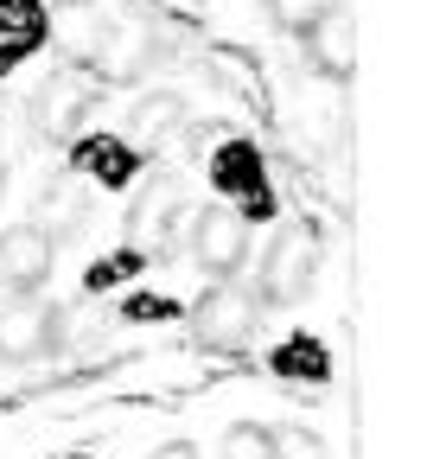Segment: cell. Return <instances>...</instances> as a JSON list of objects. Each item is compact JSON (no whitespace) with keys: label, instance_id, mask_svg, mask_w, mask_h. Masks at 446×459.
I'll list each match as a JSON object with an SVG mask.
<instances>
[{"label":"cell","instance_id":"603a6c76","mask_svg":"<svg viewBox=\"0 0 446 459\" xmlns=\"http://www.w3.org/2000/svg\"><path fill=\"white\" fill-rule=\"evenodd\" d=\"M77 459H83V453H77Z\"/></svg>","mask_w":446,"mask_h":459},{"label":"cell","instance_id":"277c9868","mask_svg":"<svg viewBox=\"0 0 446 459\" xmlns=\"http://www.w3.org/2000/svg\"><path fill=\"white\" fill-rule=\"evenodd\" d=\"M210 186L223 198H243V217H274V198H268V166L255 153V141L230 134L223 128V141L210 147Z\"/></svg>","mask_w":446,"mask_h":459},{"label":"cell","instance_id":"8fae6325","mask_svg":"<svg viewBox=\"0 0 446 459\" xmlns=\"http://www.w3.org/2000/svg\"><path fill=\"white\" fill-rule=\"evenodd\" d=\"M51 39L45 0H0V77H7L20 57H32Z\"/></svg>","mask_w":446,"mask_h":459},{"label":"cell","instance_id":"44dd1931","mask_svg":"<svg viewBox=\"0 0 446 459\" xmlns=\"http://www.w3.org/2000/svg\"><path fill=\"white\" fill-rule=\"evenodd\" d=\"M0 192H7V172H0Z\"/></svg>","mask_w":446,"mask_h":459},{"label":"cell","instance_id":"7c38bea8","mask_svg":"<svg viewBox=\"0 0 446 459\" xmlns=\"http://www.w3.org/2000/svg\"><path fill=\"white\" fill-rule=\"evenodd\" d=\"M77 172L90 186H134V147H128V134H90V141H77Z\"/></svg>","mask_w":446,"mask_h":459},{"label":"cell","instance_id":"5bb4252c","mask_svg":"<svg viewBox=\"0 0 446 459\" xmlns=\"http://www.w3.org/2000/svg\"><path fill=\"white\" fill-rule=\"evenodd\" d=\"M268 364H274V377L306 383V389H325V377H331V358H325V344H319L313 332H294V338H287Z\"/></svg>","mask_w":446,"mask_h":459},{"label":"cell","instance_id":"8992f818","mask_svg":"<svg viewBox=\"0 0 446 459\" xmlns=\"http://www.w3.org/2000/svg\"><path fill=\"white\" fill-rule=\"evenodd\" d=\"M90 102H96V83H90L83 71H58V77L32 96V128H39L45 141H71V134L83 128Z\"/></svg>","mask_w":446,"mask_h":459},{"label":"cell","instance_id":"ac0fdd59","mask_svg":"<svg viewBox=\"0 0 446 459\" xmlns=\"http://www.w3.org/2000/svg\"><path fill=\"white\" fill-rule=\"evenodd\" d=\"M262 7H268V20L281 26V32H306V26H313V13L325 7V0H262Z\"/></svg>","mask_w":446,"mask_h":459},{"label":"cell","instance_id":"6da1fadb","mask_svg":"<svg viewBox=\"0 0 446 459\" xmlns=\"http://www.w3.org/2000/svg\"><path fill=\"white\" fill-rule=\"evenodd\" d=\"M255 319H262V294L230 287V274H223V287H210V294L192 307V338L204 351H243L255 338Z\"/></svg>","mask_w":446,"mask_h":459},{"label":"cell","instance_id":"ffe728a7","mask_svg":"<svg viewBox=\"0 0 446 459\" xmlns=\"http://www.w3.org/2000/svg\"><path fill=\"white\" fill-rule=\"evenodd\" d=\"M147 459H198V446H192V440H173V446H159V453H147Z\"/></svg>","mask_w":446,"mask_h":459},{"label":"cell","instance_id":"2e32d148","mask_svg":"<svg viewBox=\"0 0 446 459\" xmlns=\"http://www.w3.org/2000/svg\"><path fill=\"white\" fill-rule=\"evenodd\" d=\"M217 459H287V453H281V440H274L268 428L243 421V428L223 434V453H217Z\"/></svg>","mask_w":446,"mask_h":459},{"label":"cell","instance_id":"ba28073f","mask_svg":"<svg viewBox=\"0 0 446 459\" xmlns=\"http://www.w3.org/2000/svg\"><path fill=\"white\" fill-rule=\"evenodd\" d=\"M159 237H185V192L173 186V179H153L147 192H141V204H134V217H128V243L147 255Z\"/></svg>","mask_w":446,"mask_h":459},{"label":"cell","instance_id":"9c48e42d","mask_svg":"<svg viewBox=\"0 0 446 459\" xmlns=\"http://www.w3.org/2000/svg\"><path fill=\"white\" fill-rule=\"evenodd\" d=\"M83 186H90L83 172H64V179H51V186L39 192V204H32V230H45L51 243H58V237H77L83 217H90V192H83Z\"/></svg>","mask_w":446,"mask_h":459},{"label":"cell","instance_id":"30bf717a","mask_svg":"<svg viewBox=\"0 0 446 459\" xmlns=\"http://www.w3.org/2000/svg\"><path fill=\"white\" fill-rule=\"evenodd\" d=\"M39 351H51V313L39 307V294H13V307L0 313V358L26 364Z\"/></svg>","mask_w":446,"mask_h":459},{"label":"cell","instance_id":"e0dca14e","mask_svg":"<svg viewBox=\"0 0 446 459\" xmlns=\"http://www.w3.org/2000/svg\"><path fill=\"white\" fill-rule=\"evenodd\" d=\"M141 262H147V255H141V249H134V243H128V249H116V255H108V262H96V268H90V281H83V287H90V294H96V287H116V281H128V274H134V268H141Z\"/></svg>","mask_w":446,"mask_h":459},{"label":"cell","instance_id":"d6986e66","mask_svg":"<svg viewBox=\"0 0 446 459\" xmlns=\"http://www.w3.org/2000/svg\"><path fill=\"white\" fill-rule=\"evenodd\" d=\"M122 313H128V319H173V300H159V294H134Z\"/></svg>","mask_w":446,"mask_h":459},{"label":"cell","instance_id":"7a4b0ae2","mask_svg":"<svg viewBox=\"0 0 446 459\" xmlns=\"http://www.w3.org/2000/svg\"><path fill=\"white\" fill-rule=\"evenodd\" d=\"M313 274H319V237L306 223H287L281 237L268 243L262 255V300L268 307H294L313 294Z\"/></svg>","mask_w":446,"mask_h":459},{"label":"cell","instance_id":"4fadbf2b","mask_svg":"<svg viewBox=\"0 0 446 459\" xmlns=\"http://www.w3.org/2000/svg\"><path fill=\"white\" fill-rule=\"evenodd\" d=\"M179 128H185V96L153 90V96H141L134 115H128V147H134V153H141V147H159L166 134H179Z\"/></svg>","mask_w":446,"mask_h":459},{"label":"cell","instance_id":"9a60e30c","mask_svg":"<svg viewBox=\"0 0 446 459\" xmlns=\"http://www.w3.org/2000/svg\"><path fill=\"white\" fill-rule=\"evenodd\" d=\"M141 57H147V39H141L134 26H116V32H108V45H102V57H96V71H102V77H134Z\"/></svg>","mask_w":446,"mask_h":459},{"label":"cell","instance_id":"52a82bcc","mask_svg":"<svg viewBox=\"0 0 446 459\" xmlns=\"http://www.w3.org/2000/svg\"><path fill=\"white\" fill-rule=\"evenodd\" d=\"M51 243L45 230H32V223H20V230H7L0 237V287L7 294H39V287L51 281Z\"/></svg>","mask_w":446,"mask_h":459},{"label":"cell","instance_id":"3957f363","mask_svg":"<svg viewBox=\"0 0 446 459\" xmlns=\"http://www.w3.org/2000/svg\"><path fill=\"white\" fill-rule=\"evenodd\" d=\"M185 249H192V262L210 268V274H236L243 255H249V217L230 211V204L192 211V217H185Z\"/></svg>","mask_w":446,"mask_h":459},{"label":"cell","instance_id":"5b68a950","mask_svg":"<svg viewBox=\"0 0 446 459\" xmlns=\"http://www.w3.org/2000/svg\"><path fill=\"white\" fill-rule=\"evenodd\" d=\"M300 39H306V57H313L319 77L351 83V71H357V13L351 7H331V0H325Z\"/></svg>","mask_w":446,"mask_h":459},{"label":"cell","instance_id":"7402d4cb","mask_svg":"<svg viewBox=\"0 0 446 459\" xmlns=\"http://www.w3.org/2000/svg\"><path fill=\"white\" fill-rule=\"evenodd\" d=\"M64 7H83V0H64Z\"/></svg>","mask_w":446,"mask_h":459}]
</instances>
